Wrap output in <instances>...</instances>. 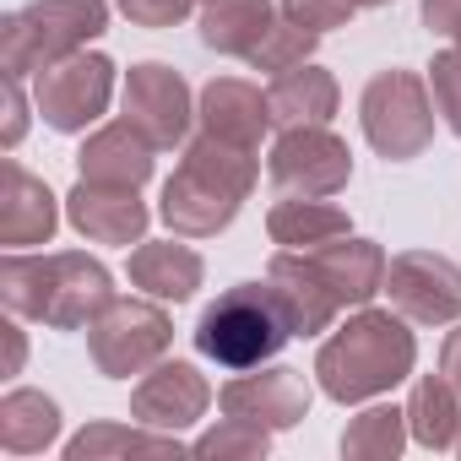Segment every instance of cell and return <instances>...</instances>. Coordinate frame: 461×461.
Here are the masks:
<instances>
[{"instance_id": "16", "label": "cell", "mask_w": 461, "mask_h": 461, "mask_svg": "<svg viewBox=\"0 0 461 461\" xmlns=\"http://www.w3.org/2000/svg\"><path fill=\"white\" fill-rule=\"evenodd\" d=\"M60 228V201L55 190L28 174L17 158H6L0 168V245L6 250H33V245H50Z\"/></svg>"}, {"instance_id": "36", "label": "cell", "mask_w": 461, "mask_h": 461, "mask_svg": "<svg viewBox=\"0 0 461 461\" xmlns=\"http://www.w3.org/2000/svg\"><path fill=\"white\" fill-rule=\"evenodd\" d=\"M0 331H6V369H0V375H23V358H28L23 326H17V321H6V326H0Z\"/></svg>"}, {"instance_id": "30", "label": "cell", "mask_w": 461, "mask_h": 461, "mask_svg": "<svg viewBox=\"0 0 461 461\" xmlns=\"http://www.w3.org/2000/svg\"><path fill=\"white\" fill-rule=\"evenodd\" d=\"M429 93H434V114L445 120V131L461 136V50H439L429 60Z\"/></svg>"}, {"instance_id": "9", "label": "cell", "mask_w": 461, "mask_h": 461, "mask_svg": "<svg viewBox=\"0 0 461 461\" xmlns=\"http://www.w3.org/2000/svg\"><path fill=\"white\" fill-rule=\"evenodd\" d=\"M109 98H114V60L109 55H87L82 50V55H71V60H60V66L33 77V104H39L44 125L60 131V136L87 131L109 109Z\"/></svg>"}, {"instance_id": "11", "label": "cell", "mask_w": 461, "mask_h": 461, "mask_svg": "<svg viewBox=\"0 0 461 461\" xmlns=\"http://www.w3.org/2000/svg\"><path fill=\"white\" fill-rule=\"evenodd\" d=\"M125 120L158 147V152H168V147H179L185 141V131H190V120H195V104H190V82L174 71V66H163V60H141V66H131V77H125Z\"/></svg>"}, {"instance_id": "3", "label": "cell", "mask_w": 461, "mask_h": 461, "mask_svg": "<svg viewBox=\"0 0 461 461\" xmlns=\"http://www.w3.org/2000/svg\"><path fill=\"white\" fill-rule=\"evenodd\" d=\"M418 364V342L407 331V315L396 310H364L348 315V326H337L321 353H315V380L331 402L358 407L385 396L391 385H402Z\"/></svg>"}, {"instance_id": "39", "label": "cell", "mask_w": 461, "mask_h": 461, "mask_svg": "<svg viewBox=\"0 0 461 461\" xmlns=\"http://www.w3.org/2000/svg\"><path fill=\"white\" fill-rule=\"evenodd\" d=\"M201 6H206V0H201Z\"/></svg>"}, {"instance_id": "6", "label": "cell", "mask_w": 461, "mask_h": 461, "mask_svg": "<svg viewBox=\"0 0 461 461\" xmlns=\"http://www.w3.org/2000/svg\"><path fill=\"white\" fill-rule=\"evenodd\" d=\"M358 120H364L369 147L385 163H407L434 141V93L418 71L391 66V71L369 77V87L358 98Z\"/></svg>"}, {"instance_id": "19", "label": "cell", "mask_w": 461, "mask_h": 461, "mask_svg": "<svg viewBox=\"0 0 461 461\" xmlns=\"http://www.w3.org/2000/svg\"><path fill=\"white\" fill-rule=\"evenodd\" d=\"M125 277H131V288H141V294H152V299H163V304H185V299H195L206 267H201V256H195L190 245H179V234H174V240H141V245L131 250Z\"/></svg>"}, {"instance_id": "7", "label": "cell", "mask_w": 461, "mask_h": 461, "mask_svg": "<svg viewBox=\"0 0 461 461\" xmlns=\"http://www.w3.org/2000/svg\"><path fill=\"white\" fill-rule=\"evenodd\" d=\"M174 342V321L163 310V299H109L93 326H87V353L98 364V375L109 380H131L141 369H152Z\"/></svg>"}, {"instance_id": "37", "label": "cell", "mask_w": 461, "mask_h": 461, "mask_svg": "<svg viewBox=\"0 0 461 461\" xmlns=\"http://www.w3.org/2000/svg\"><path fill=\"white\" fill-rule=\"evenodd\" d=\"M358 12H380V6H391V0H353Z\"/></svg>"}, {"instance_id": "13", "label": "cell", "mask_w": 461, "mask_h": 461, "mask_svg": "<svg viewBox=\"0 0 461 461\" xmlns=\"http://www.w3.org/2000/svg\"><path fill=\"white\" fill-rule=\"evenodd\" d=\"M310 380L299 369H261V375H240L217 391V407L228 418H245V423H261V429H294L310 418Z\"/></svg>"}, {"instance_id": "14", "label": "cell", "mask_w": 461, "mask_h": 461, "mask_svg": "<svg viewBox=\"0 0 461 461\" xmlns=\"http://www.w3.org/2000/svg\"><path fill=\"white\" fill-rule=\"evenodd\" d=\"M66 217L93 245H141L152 222L147 201L131 185H98V179H77V190L66 195Z\"/></svg>"}, {"instance_id": "1", "label": "cell", "mask_w": 461, "mask_h": 461, "mask_svg": "<svg viewBox=\"0 0 461 461\" xmlns=\"http://www.w3.org/2000/svg\"><path fill=\"white\" fill-rule=\"evenodd\" d=\"M109 299H114L109 267L82 250H55V256L6 250V261H0V304L17 321H39L50 331H87Z\"/></svg>"}, {"instance_id": "35", "label": "cell", "mask_w": 461, "mask_h": 461, "mask_svg": "<svg viewBox=\"0 0 461 461\" xmlns=\"http://www.w3.org/2000/svg\"><path fill=\"white\" fill-rule=\"evenodd\" d=\"M439 375L461 391V326H456V331L445 337V348H439Z\"/></svg>"}, {"instance_id": "31", "label": "cell", "mask_w": 461, "mask_h": 461, "mask_svg": "<svg viewBox=\"0 0 461 461\" xmlns=\"http://www.w3.org/2000/svg\"><path fill=\"white\" fill-rule=\"evenodd\" d=\"M353 0H283V17H294L299 28L310 33H331V28H348L353 23Z\"/></svg>"}, {"instance_id": "5", "label": "cell", "mask_w": 461, "mask_h": 461, "mask_svg": "<svg viewBox=\"0 0 461 461\" xmlns=\"http://www.w3.org/2000/svg\"><path fill=\"white\" fill-rule=\"evenodd\" d=\"M109 28L104 0H33L0 23V71L6 77H39L71 55H82Z\"/></svg>"}, {"instance_id": "34", "label": "cell", "mask_w": 461, "mask_h": 461, "mask_svg": "<svg viewBox=\"0 0 461 461\" xmlns=\"http://www.w3.org/2000/svg\"><path fill=\"white\" fill-rule=\"evenodd\" d=\"M28 131V98H23V77H6V147H17Z\"/></svg>"}, {"instance_id": "15", "label": "cell", "mask_w": 461, "mask_h": 461, "mask_svg": "<svg viewBox=\"0 0 461 461\" xmlns=\"http://www.w3.org/2000/svg\"><path fill=\"white\" fill-rule=\"evenodd\" d=\"M195 120H201L206 136L234 141V147H250V152H261L267 131L277 125V120H272V98H267L256 82H240V77H212V82L201 87Z\"/></svg>"}, {"instance_id": "25", "label": "cell", "mask_w": 461, "mask_h": 461, "mask_svg": "<svg viewBox=\"0 0 461 461\" xmlns=\"http://www.w3.org/2000/svg\"><path fill=\"white\" fill-rule=\"evenodd\" d=\"M407 429H412V439H418L423 450H456V434H461V391H456L445 375L412 380Z\"/></svg>"}, {"instance_id": "20", "label": "cell", "mask_w": 461, "mask_h": 461, "mask_svg": "<svg viewBox=\"0 0 461 461\" xmlns=\"http://www.w3.org/2000/svg\"><path fill=\"white\" fill-rule=\"evenodd\" d=\"M304 256L315 261V272L326 277V288H331L342 304H369V299L385 288V250H380L375 240L342 234V240H331V245H321V250H304Z\"/></svg>"}, {"instance_id": "32", "label": "cell", "mask_w": 461, "mask_h": 461, "mask_svg": "<svg viewBox=\"0 0 461 461\" xmlns=\"http://www.w3.org/2000/svg\"><path fill=\"white\" fill-rule=\"evenodd\" d=\"M114 6H120V17H131L136 28H174V23L190 17L195 0H114Z\"/></svg>"}, {"instance_id": "38", "label": "cell", "mask_w": 461, "mask_h": 461, "mask_svg": "<svg viewBox=\"0 0 461 461\" xmlns=\"http://www.w3.org/2000/svg\"><path fill=\"white\" fill-rule=\"evenodd\" d=\"M456 456H461V434H456Z\"/></svg>"}, {"instance_id": "29", "label": "cell", "mask_w": 461, "mask_h": 461, "mask_svg": "<svg viewBox=\"0 0 461 461\" xmlns=\"http://www.w3.org/2000/svg\"><path fill=\"white\" fill-rule=\"evenodd\" d=\"M201 461H256L272 450V429L261 423H245V418H222L217 429H206L195 445H190Z\"/></svg>"}, {"instance_id": "23", "label": "cell", "mask_w": 461, "mask_h": 461, "mask_svg": "<svg viewBox=\"0 0 461 461\" xmlns=\"http://www.w3.org/2000/svg\"><path fill=\"white\" fill-rule=\"evenodd\" d=\"M272 23H277L272 0H206V12H201V44L217 50V55L250 60V50L267 39Z\"/></svg>"}, {"instance_id": "8", "label": "cell", "mask_w": 461, "mask_h": 461, "mask_svg": "<svg viewBox=\"0 0 461 461\" xmlns=\"http://www.w3.org/2000/svg\"><path fill=\"white\" fill-rule=\"evenodd\" d=\"M267 174L277 185V195H304V201H321V195H337L348 190L353 179V152L337 131L326 125H294L272 141V158H267Z\"/></svg>"}, {"instance_id": "21", "label": "cell", "mask_w": 461, "mask_h": 461, "mask_svg": "<svg viewBox=\"0 0 461 461\" xmlns=\"http://www.w3.org/2000/svg\"><path fill=\"white\" fill-rule=\"evenodd\" d=\"M267 98H272V120L283 125V131H294V125H326L331 114H337V77L331 71H321V66H294V71H283V77H272V87H267Z\"/></svg>"}, {"instance_id": "26", "label": "cell", "mask_w": 461, "mask_h": 461, "mask_svg": "<svg viewBox=\"0 0 461 461\" xmlns=\"http://www.w3.org/2000/svg\"><path fill=\"white\" fill-rule=\"evenodd\" d=\"M179 434L163 429H125V423H87L66 439V461H104V456H179Z\"/></svg>"}, {"instance_id": "28", "label": "cell", "mask_w": 461, "mask_h": 461, "mask_svg": "<svg viewBox=\"0 0 461 461\" xmlns=\"http://www.w3.org/2000/svg\"><path fill=\"white\" fill-rule=\"evenodd\" d=\"M315 44H321V33H310V28H299L294 17H277L272 28H267V39L250 50V71H267V77H283V71H294V66H310V55H315Z\"/></svg>"}, {"instance_id": "2", "label": "cell", "mask_w": 461, "mask_h": 461, "mask_svg": "<svg viewBox=\"0 0 461 461\" xmlns=\"http://www.w3.org/2000/svg\"><path fill=\"white\" fill-rule=\"evenodd\" d=\"M256 174H261V163H256L250 147L217 141V136L201 131L195 141H185L179 168L163 179L158 217L179 240H212L240 217L245 195L256 190Z\"/></svg>"}, {"instance_id": "27", "label": "cell", "mask_w": 461, "mask_h": 461, "mask_svg": "<svg viewBox=\"0 0 461 461\" xmlns=\"http://www.w3.org/2000/svg\"><path fill=\"white\" fill-rule=\"evenodd\" d=\"M407 439H412L407 407H364L342 429V456H353V461H396Z\"/></svg>"}, {"instance_id": "22", "label": "cell", "mask_w": 461, "mask_h": 461, "mask_svg": "<svg viewBox=\"0 0 461 461\" xmlns=\"http://www.w3.org/2000/svg\"><path fill=\"white\" fill-rule=\"evenodd\" d=\"M267 234H272V245H288V250H321V245L353 234V222H348V212L331 206L326 195H321V201L283 195V201L267 212Z\"/></svg>"}, {"instance_id": "4", "label": "cell", "mask_w": 461, "mask_h": 461, "mask_svg": "<svg viewBox=\"0 0 461 461\" xmlns=\"http://www.w3.org/2000/svg\"><path fill=\"white\" fill-rule=\"evenodd\" d=\"M190 337H195V353L222 364V369H256V364L283 353L294 326L267 283H234L201 310Z\"/></svg>"}, {"instance_id": "17", "label": "cell", "mask_w": 461, "mask_h": 461, "mask_svg": "<svg viewBox=\"0 0 461 461\" xmlns=\"http://www.w3.org/2000/svg\"><path fill=\"white\" fill-rule=\"evenodd\" d=\"M267 288L277 294V304H283L294 337L331 331V321H337V310H342V299L326 288V277L315 272V261H310L304 250H283V256H272V267H267Z\"/></svg>"}, {"instance_id": "12", "label": "cell", "mask_w": 461, "mask_h": 461, "mask_svg": "<svg viewBox=\"0 0 461 461\" xmlns=\"http://www.w3.org/2000/svg\"><path fill=\"white\" fill-rule=\"evenodd\" d=\"M206 407H212V385L185 358H158L152 375H141L136 391H131V418L147 423V429H163V434L190 429Z\"/></svg>"}, {"instance_id": "33", "label": "cell", "mask_w": 461, "mask_h": 461, "mask_svg": "<svg viewBox=\"0 0 461 461\" xmlns=\"http://www.w3.org/2000/svg\"><path fill=\"white\" fill-rule=\"evenodd\" d=\"M423 28L434 39H450V50H461V0H423Z\"/></svg>"}, {"instance_id": "18", "label": "cell", "mask_w": 461, "mask_h": 461, "mask_svg": "<svg viewBox=\"0 0 461 461\" xmlns=\"http://www.w3.org/2000/svg\"><path fill=\"white\" fill-rule=\"evenodd\" d=\"M152 141L131 125V120H114L104 131H93L77 152V174L82 179H98V185H131L141 190L152 179Z\"/></svg>"}, {"instance_id": "10", "label": "cell", "mask_w": 461, "mask_h": 461, "mask_svg": "<svg viewBox=\"0 0 461 461\" xmlns=\"http://www.w3.org/2000/svg\"><path fill=\"white\" fill-rule=\"evenodd\" d=\"M380 294L412 326H450V321H461V267L450 256H434V250L391 256Z\"/></svg>"}, {"instance_id": "24", "label": "cell", "mask_w": 461, "mask_h": 461, "mask_svg": "<svg viewBox=\"0 0 461 461\" xmlns=\"http://www.w3.org/2000/svg\"><path fill=\"white\" fill-rule=\"evenodd\" d=\"M55 439H60V407H55V396L28 391V385H17V391L0 396V450L39 456Z\"/></svg>"}]
</instances>
